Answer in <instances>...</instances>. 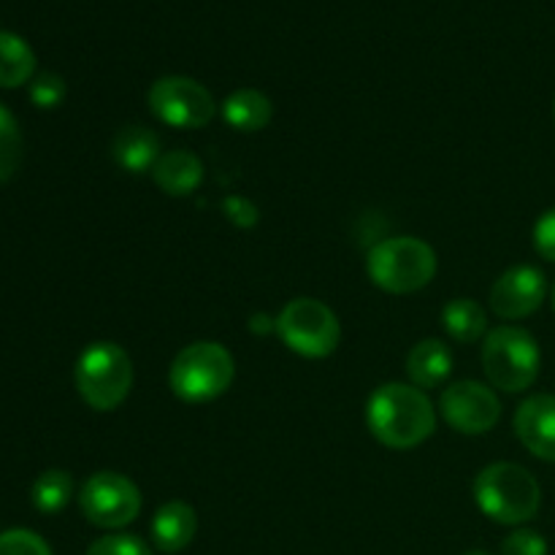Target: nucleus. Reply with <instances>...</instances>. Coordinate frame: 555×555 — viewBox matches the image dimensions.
I'll use <instances>...</instances> for the list:
<instances>
[{
  "mask_svg": "<svg viewBox=\"0 0 555 555\" xmlns=\"http://www.w3.org/2000/svg\"><path fill=\"white\" fill-rule=\"evenodd\" d=\"M369 431L390 450H410L426 442L437 426V412L421 388L404 383L379 385L366 404Z\"/></svg>",
  "mask_w": 555,
  "mask_h": 555,
  "instance_id": "1",
  "label": "nucleus"
},
{
  "mask_svg": "<svg viewBox=\"0 0 555 555\" xmlns=\"http://www.w3.org/2000/svg\"><path fill=\"white\" fill-rule=\"evenodd\" d=\"M475 502L496 524L518 526L540 513L542 488L529 469L502 461L477 475Z\"/></svg>",
  "mask_w": 555,
  "mask_h": 555,
  "instance_id": "2",
  "label": "nucleus"
},
{
  "mask_svg": "<svg viewBox=\"0 0 555 555\" xmlns=\"http://www.w3.org/2000/svg\"><path fill=\"white\" fill-rule=\"evenodd\" d=\"M233 377L236 363L220 341H195L173 358L168 385L184 404H206L220 399L231 388Z\"/></svg>",
  "mask_w": 555,
  "mask_h": 555,
  "instance_id": "3",
  "label": "nucleus"
},
{
  "mask_svg": "<svg viewBox=\"0 0 555 555\" xmlns=\"http://www.w3.org/2000/svg\"><path fill=\"white\" fill-rule=\"evenodd\" d=\"M374 285L393 296L417 293L437 274V253L431 244L415 236H393L374 244L366 258Z\"/></svg>",
  "mask_w": 555,
  "mask_h": 555,
  "instance_id": "4",
  "label": "nucleus"
},
{
  "mask_svg": "<svg viewBox=\"0 0 555 555\" xmlns=\"http://www.w3.org/2000/svg\"><path fill=\"white\" fill-rule=\"evenodd\" d=\"M76 388L95 412H112L133 388V363L114 341H92L76 361Z\"/></svg>",
  "mask_w": 555,
  "mask_h": 555,
  "instance_id": "5",
  "label": "nucleus"
},
{
  "mask_svg": "<svg viewBox=\"0 0 555 555\" xmlns=\"http://www.w3.org/2000/svg\"><path fill=\"white\" fill-rule=\"evenodd\" d=\"M540 345L534 336L518 325H502L491 331L482 347V369L493 388L504 393L529 390L540 377Z\"/></svg>",
  "mask_w": 555,
  "mask_h": 555,
  "instance_id": "6",
  "label": "nucleus"
},
{
  "mask_svg": "<svg viewBox=\"0 0 555 555\" xmlns=\"http://www.w3.org/2000/svg\"><path fill=\"white\" fill-rule=\"evenodd\" d=\"M274 331L287 350L301 358H328L341 339L339 320L318 298H293L285 304L274 320Z\"/></svg>",
  "mask_w": 555,
  "mask_h": 555,
  "instance_id": "7",
  "label": "nucleus"
},
{
  "mask_svg": "<svg viewBox=\"0 0 555 555\" xmlns=\"http://www.w3.org/2000/svg\"><path fill=\"white\" fill-rule=\"evenodd\" d=\"M152 114L171 128H206L215 119V98L201 81L190 76H163L150 87Z\"/></svg>",
  "mask_w": 555,
  "mask_h": 555,
  "instance_id": "8",
  "label": "nucleus"
},
{
  "mask_svg": "<svg viewBox=\"0 0 555 555\" xmlns=\"http://www.w3.org/2000/svg\"><path fill=\"white\" fill-rule=\"evenodd\" d=\"M79 507L98 529H122L139 518L141 493L125 475L98 472L81 488Z\"/></svg>",
  "mask_w": 555,
  "mask_h": 555,
  "instance_id": "9",
  "label": "nucleus"
},
{
  "mask_svg": "<svg viewBox=\"0 0 555 555\" xmlns=\"http://www.w3.org/2000/svg\"><path fill=\"white\" fill-rule=\"evenodd\" d=\"M439 412L455 431L477 437L496 426V421L502 417V404L488 385L461 379V383L444 388L442 399H439Z\"/></svg>",
  "mask_w": 555,
  "mask_h": 555,
  "instance_id": "10",
  "label": "nucleus"
},
{
  "mask_svg": "<svg viewBox=\"0 0 555 555\" xmlns=\"http://www.w3.org/2000/svg\"><path fill=\"white\" fill-rule=\"evenodd\" d=\"M545 296V274L534 266H515L491 287V309L504 320H524L542 307Z\"/></svg>",
  "mask_w": 555,
  "mask_h": 555,
  "instance_id": "11",
  "label": "nucleus"
},
{
  "mask_svg": "<svg viewBox=\"0 0 555 555\" xmlns=\"http://www.w3.org/2000/svg\"><path fill=\"white\" fill-rule=\"evenodd\" d=\"M515 434L531 455L555 464V396L526 399L515 412Z\"/></svg>",
  "mask_w": 555,
  "mask_h": 555,
  "instance_id": "12",
  "label": "nucleus"
},
{
  "mask_svg": "<svg viewBox=\"0 0 555 555\" xmlns=\"http://www.w3.org/2000/svg\"><path fill=\"white\" fill-rule=\"evenodd\" d=\"M152 179L166 195L182 198V195L195 193L204 182V163L198 155L188 150H171L160 155V160L152 168Z\"/></svg>",
  "mask_w": 555,
  "mask_h": 555,
  "instance_id": "13",
  "label": "nucleus"
},
{
  "mask_svg": "<svg viewBox=\"0 0 555 555\" xmlns=\"http://www.w3.org/2000/svg\"><path fill=\"white\" fill-rule=\"evenodd\" d=\"M198 531L195 509L184 502H168L152 518V542L160 553H179L193 542Z\"/></svg>",
  "mask_w": 555,
  "mask_h": 555,
  "instance_id": "14",
  "label": "nucleus"
},
{
  "mask_svg": "<svg viewBox=\"0 0 555 555\" xmlns=\"http://www.w3.org/2000/svg\"><path fill=\"white\" fill-rule=\"evenodd\" d=\"M112 155L122 171L146 173L160 160V139L144 125H128L114 135Z\"/></svg>",
  "mask_w": 555,
  "mask_h": 555,
  "instance_id": "15",
  "label": "nucleus"
},
{
  "mask_svg": "<svg viewBox=\"0 0 555 555\" xmlns=\"http://www.w3.org/2000/svg\"><path fill=\"white\" fill-rule=\"evenodd\" d=\"M450 372H453V352L439 339L417 341L406 356V374H410L412 385L421 390L444 385Z\"/></svg>",
  "mask_w": 555,
  "mask_h": 555,
  "instance_id": "16",
  "label": "nucleus"
},
{
  "mask_svg": "<svg viewBox=\"0 0 555 555\" xmlns=\"http://www.w3.org/2000/svg\"><path fill=\"white\" fill-rule=\"evenodd\" d=\"M222 117H225V122L231 128L244 130V133H255V130H263L271 122L274 106H271V101L263 92L236 90L222 103Z\"/></svg>",
  "mask_w": 555,
  "mask_h": 555,
  "instance_id": "17",
  "label": "nucleus"
},
{
  "mask_svg": "<svg viewBox=\"0 0 555 555\" xmlns=\"http://www.w3.org/2000/svg\"><path fill=\"white\" fill-rule=\"evenodd\" d=\"M36 70V54L30 43L16 33L0 30V87H20Z\"/></svg>",
  "mask_w": 555,
  "mask_h": 555,
  "instance_id": "18",
  "label": "nucleus"
},
{
  "mask_svg": "<svg viewBox=\"0 0 555 555\" xmlns=\"http://www.w3.org/2000/svg\"><path fill=\"white\" fill-rule=\"evenodd\" d=\"M442 325L450 339L461 341V345H472L488 328L486 309L472 301V298H455L442 309Z\"/></svg>",
  "mask_w": 555,
  "mask_h": 555,
  "instance_id": "19",
  "label": "nucleus"
},
{
  "mask_svg": "<svg viewBox=\"0 0 555 555\" xmlns=\"http://www.w3.org/2000/svg\"><path fill=\"white\" fill-rule=\"evenodd\" d=\"M70 496H74V480L63 469L43 472L30 488L33 507L43 515H57L60 509L68 507Z\"/></svg>",
  "mask_w": 555,
  "mask_h": 555,
  "instance_id": "20",
  "label": "nucleus"
},
{
  "mask_svg": "<svg viewBox=\"0 0 555 555\" xmlns=\"http://www.w3.org/2000/svg\"><path fill=\"white\" fill-rule=\"evenodd\" d=\"M22 160V133L14 114L0 106V182L14 177Z\"/></svg>",
  "mask_w": 555,
  "mask_h": 555,
  "instance_id": "21",
  "label": "nucleus"
},
{
  "mask_svg": "<svg viewBox=\"0 0 555 555\" xmlns=\"http://www.w3.org/2000/svg\"><path fill=\"white\" fill-rule=\"evenodd\" d=\"M0 555H52V551L36 531L11 529L0 534Z\"/></svg>",
  "mask_w": 555,
  "mask_h": 555,
  "instance_id": "22",
  "label": "nucleus"
},
{
  "mask_svg": "<svg viewBox=\"0 0 555 555\" xmlns=\"http://www.w3.org/2000/svg\"><path fill=\"white\" fill-rule=\"evenodd\" d=\"M87 555H152L146 542L133 534H108L90 545Z\"/></svg>",
  "mask_w": 555,
  "mask_h": 555,
  "instance_id": "23",
  "label": "nucleus"
},
{
  "mask_svg": "<svg viewBox=\"0 0 555 555\" xmlns=\"http://www.w3.org/2000/svg\"><path fill=\"white\" fill-rule=\"evenodd\" d=\"M65 98V81L60 79L57 74H41L33 79L30 85V101L36 103L38 108H54L60 106Z\"/></svg>",
  "mask_w": 555,
  "mask_h": 555,
  "instance_id": "24",
  "label": "nucleus"
},
{
  "mask_svg": "<svg viewBox=\"0 0 555 555\" xmlns=\"http://www.w3.org/2000/svg\"><path fill=\"white\" fill-rule=\"evenodd\" d=\"M502 555H547V542L540 531L518 529L502 542Z\"/></svg>",
  "mask_w": 555,
  "mask_h": 555,
  "instance_id": "25",
  "label": "nucleus"
},
{
  "mask_svg": "<svg viewBox=\"0 0 555 555\" xmlns=\"http://www.w3.org/2000/svg\"><path fill=\"white\" fill-rule=\"evenodd\" d=\"M222 215L233 222L236 228H253L260 220V211L253 201H247L244 195H228L222 201Z\"/></svg>",
  "mask_w": 555,
  "mask_h": 555,
  "instance_id": "26",
  "label": "nucleus"
},
{
  "mask_svg": "<svg viewBox=\"0 0 555 555\" xmlns=\"http://www.w3.org/2000/svg\"><path fill=\"white\" fill-rule=\"evenodd\" d=\"M534 249L555 263V209H547L534 225Z\"/></svg>",
  "mask_w": 555,
  "mask_h": 555,
  "instance_id": "27",
  "label": "nucleus"
},
{
  "mask_svg": "<svg viewBox=\"0 0 555 555\" xmlns=\"http://www.w3.org/2000/svg\"><path fill=\"white\" fill-rule=\"evenodd\" d=\"M466 555H491V553H486V551H469Z\"/></svg>",
  "mask_w": 555,
  "mask_h": 555,
  "instance_id": "28",
  "label": "nucleus"
},
{
  "mask_svg": "<svg viewBox=\"0 0 555 555\" xmlns=\"http://www.w3.org/2000/svg\"><path fill=\"white\" fill-rule=\"evenodd\" d=\"M551 304H553V312H555V285H553V291H551Z\"/></svg>",
  "mask_w": 555,
  "mask_h": 555,
  "instance_id": "29",
  "label": "nucleus"
},
{
  "mask_svg": "<svg viewBox=\"0 0 555 555\" xmlns=\"http://www.w3.org/2000/svg\"><path fill=\"white\" fill-rule=\"evenodd\" d=\"M553 119H555V101H553Z\"/></svg>",
  "mask_w": 555,
  "mask_h": 555,
  "instance_id": "30",
  "label": "nucleus"
}]
</instances>
